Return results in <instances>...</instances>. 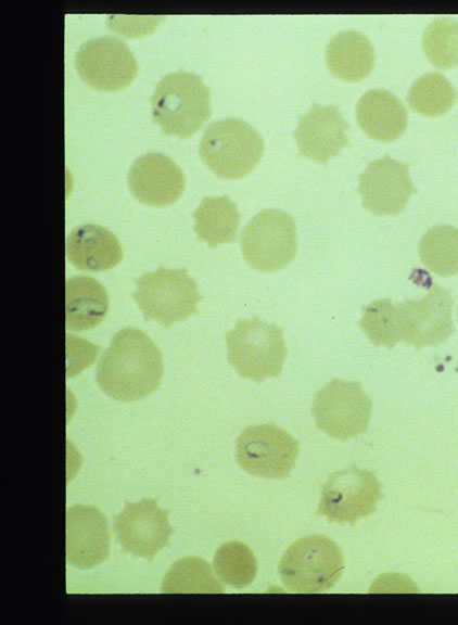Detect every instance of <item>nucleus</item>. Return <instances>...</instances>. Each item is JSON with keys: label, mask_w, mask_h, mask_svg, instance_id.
Returning a JSON list of instances; mask_svg holds the SVG:
<instances>
[{"label": "nucleus", "mask_w": 458, "mask_h": 625, "mask_svg": "<svg viewBox=\"0 0 458 625\" xmlns=\"http://www.w3.org/2000/svg\"><path fill=\"white\" fill-rule=\"evenodd\" d=\"M358 193L365 208L373 215H396L416 192L408 164L387 155L374 160L359 176Z\"/></svg>", "instance_id": "14"}, {"label": "nucleus", "mask_w": 458, "mask_h": 625, "mask_svg": "<svg viewBox=\"0 0 458 625\" xmlns=\"http://www.w3.org/2000/svg\"><path fill=\"white\" fill-rule=\"evenodd\" d=\"M397 308L400 341L416 348L436 346L454 331L453 297L448 290L440 285H432L424 297L407 299Z\"/></svg>", "instance_id": "11"}, {"label": "nucleus", "mask_w": 458, "mask_h": 625, "mask_svg": "<svg viewBox=\"0 0 458 625\" xmlns=\"http://www.w3.org/2000/svg\"><path fill=\"white\" fill-rule=\"evenodd\" d=\"M132 195L149 206L176 202L185 189V175L167 155L156 152L138 157L128 171Z\"/></svg>", "instance_id": "16"}, {"label": "nucleus", "mask_w": 458, "mask_h": 625, "mask_svg": "<svg viewBox=\"0 0 458 625\" xmlns=\"http://www.w3.org/2000/svg\"><path fill=\"white\" fill-rule=\"evenodd\" d=\"M193 218L198 239L211 247L234 241L238 235L240 214L227 195L204 197Z\"/></svg>", "instance_id": "22"}, {"label": "nucleus", "mask_w": 458, "mask_h": 625, "mask_svg": "<svg viewBox=\"0 0 458 625\" xmlns=\"http://www.w3.org/2000/svg\"><path fill=\"white\" fill-rule=\"evenodd\" d=\"M326 61L330 72L345 81L366 78L374 66V50L369 39L357 30L335 35L327 46Z\"/></svg>", "instance_id": "21"}, {"label": "nucleus", "mask_w": 458, "mask_h": 625, "mask_svg": "<svg viewBox=\"0 0 458 625\" xmlns=\"http://www.w3.org/2000/svg\"><path fill=\"white\" fill-rule=\"evenodd\" d=\"M66 561L81 570L102 563L110 552L106 516L93 506L75 505L66 510Z\"/></svg>", "instance_id": "15"}, {"label": "nucleus", "mask_w": 458, "mask_h": 625, "mask_svg": "<svg viewBox=\"0 0 458 625\" xmlns=\"http://www.w3.org/2000/svg\"><path fill=\"white\" fill-rule=\"evenodd\" d=\"M348 125L335 105L311 109L300 117L294 139L300 155L327 162L347 144Z\"/></svg>", "instance_id": "17"}, {"label": "nucleus", "mask_w": 458, "mask_h": 625, "mask_svg": "<svg viewBox=\"0 0 458 625\" xmlns=\"http://www.w3.org/2000/svg\"><path fill=\"white\" fill-rule=\"evenodd\" d=\"M214 567L219 578L236 588L252 584L257 572L256 557L241 541H228L221 545L214 558Z\"/></svg>", "instance_id": "26"}, {"label": "nucleus", "mask_w": 458, "mask_h": 625, "mask_svg": "<svg viewBox=\"0 0 458 625\" xmlns=\"http://www.w3.org/2000/svg\"><path fill=\"white\" fill-rule=\"evenodd\" d=\"M80 78L90 87L116 91L136 77L138 65L129 48L119 39L101 37L85 42L76 53Z\"/></svg>", "instance_id": "12"}, {"label": "nucleus", "mask_w": 458, "mask_h": 625, "mask_svg": "<svg viewBox=\"0 0 458 625\" xmlns=\"http://www.w3.org/2000/svg\"><path fill=\"white\" fill-rule=\"evenodd\" d=\"M69 263L84 271L99 272L115 267L123 259L117 238L99 225H81L71 231L66 240Z\"/></svg>", "instance_id": "18"}, {"label": "nucleus", "mask_w": 458, "mask_h": 625, "mask_svg": "<svg viewBox=\"0 0 458 625\" xmlns=\"http://www.w3.org/2000/svg\"><path fill=\"white\" fill-rule=\"evenodd\" d=\"M456 91L449 80L441 73H427L409 88L408 103L424 116H440L453 106Z\"/></svg>", "instance_id": "25"}, {"label": "nucleus", "mask_w": 458, "mask_h": 625, "mask_svg": "<svg viewBox=\"0 0 458 625\" xmlns=\"http://www.w3.org/2000/svg\"><path fill=\"white\" fill-rule=\"evenodd\" d=\"M381 484L368 470L352 465L332 473L321 488L317 509L329 522L354 524L376 511Z\"/></svg>", "instance_id": "9"}, {"label": "nucleus", "mask_w": 458, "mask_h": 625, "mask_svg": "<svg viewBox=\"0 0 458 625\" xmlns=\"http://www.w3.org/2000/svg\"><path fill=\"white\" fill-rule=\"evenodd\" d=\"M296 228L293 218L276 208L256 214L243 229L241 250L250 267L273 272L287 267L295 257Z\"/></svg>", "instance_id": "7"}, {"label": "nucleus", "mask_w": 458, "mask_h": 625, "mask_svg": "<svg viewBox=\"0 0 458 625\" xmlns=\"http://www.w3.org/2000/svg\"><path fill=\"white\" fill-rule=\"evenodd\" d=\"M422 48L427 59L441 69L458 65V21L434 18L423 33Z\"/></svg>", "instance_id": "27"}, {"label": "nucleus", "mask_w": 458, "mask_h": 625, "mask_svg": "<svg viewBox=\"0 0 458 625\" xmlns=\"http://www.w3.org/2000/svg\"><path fill=\"white\" fill-rule=\"evenodd\" d=\"M264 152L258 131L239 118L212 123L200 142V156L218 177L239 179L250 174Z\"/></svg>", "instance_id": "4"}, {"label": "nucleus", "mask_w": 458, "mask_h": 625, "mask_svg": "<svg viewBox=\"0 0 458 625\" xmlns=\"http://www.w3.org/2000/svg\"><path fill=\"white\" fill-rule=\"evenodd\" d=\"M167 514V510L161 509L154 499L126 502L114 516V531L123 551L152 560L173 534Z\"/></svg>", "instance_id": "13"}, {"label": "nucleus", "mask_w": 458, "mask_h": 625, "mask_svg": "<svg viewBox=\"0 0 458 625\" xmlns=\"http://www.w3.org/2000/svg\"><path fill=\"white\" fill-rule=\"evenodd\" d=\"M226 342L228 361L240 377L263 382L281 373L287 347L280 327L243 319L227 333Z\"/></svg>", "instance_id": "3"}, {"label": "nucleus", "mask_w": 458, "mask_h": 625, "mask_svg": "<svg viewBox=\"0 0 458 625\" xmlns=\"http://www.w3.org/2000/svg\"><path fill=\"white\" fill-rule=\"evenodd\" d=\"M162 354L151 337L124 328L112 339L97 367V382L109 397L133 401L152 394L161 383Z\"/></svg>", "instance_id": "1"}, {"label": "nucleus", "mask_w": 458, "mask_h": 625, "mask_svg": "<svg viewBox=\"0 0 458 625\" xmlns=\"http://www.w3.org/2000/svg\"><path fill=\"white\" fill-rule=\"evenodd\" d=\"M109 297L104 286L91 277L75 276L66 281L65 322L73 331L96 328L104 319Z\"/></svg>", "instance_id": "20"}, {"label": "nucleus", "mask_w": 458, "mask_h": 625, "mask_svg": "<svg viewBox=\"0 0 458 625\" xmlns=\"http://www.w3.org/2000/svg\"><path fill=\"white\" fill-rule=\"evenodd\" d=\"M344 566L343 554L334 540L311 535L287 549L279 562V575L291 590L317 592L333 587Z\"/></svg>", "instance_id": "5"}, {"label": "nucleus", "mask_w": 458, "mask_h": 625, "mask_svg": "<svg viewBox=\"0 0 458 625\" xmlns=\"http://www.w3.org/2000/svg\"><path fill=\"white\" fill-rule=\"evenodd\" d=\"M371 409L359 382L334 379L316 393L311 412L320 431L345 441L366 431Z\"/></svg>", "instance_id": "8"}, {"label": "nucleus", "mask_w": 458, "mask_h": 625, "mask_svg": "<svg viewBox=\"0 0 458 625\" xmlns=\"http://www.w3.org/2000/svg\"><path fill=\"white\" fill-rule=\"evenodd\" d=\"M421 262L436 275L458 273V228L436 225L430 228L419 243Z\"/></svg>", "instance_id": "24"}, {"label": "nucleus", "mask_w": 458, "mask_h": 625, "mask_svg": "<svg viewBox=\"0 0 458 625\" xmlns=\"http://www.w3.org/2000/svg\"><path fill=\"white\" fill-rule=\"evenodd\" d=\"M131 294L147 321L168 328L196 312L201 298L196 282L186 269L160 267L141 275Z\"/></svg>", "instance_id": "6"}, {"label": "nucleus", "mask_w": 458, "mask_h": 625, "mask_svg": "<svg viewBox=\"0 0 458 625\" xmlns=\"http://www.w3.org/2000/svg\"><path fill=\"white\" fill-rule=\"evenodd\" d=\"M356 118L359 127L369 137L387 142L404 133L408 114L404 104L392 92L372 89L358 100Z\"/></svg>", "instance_id": "19"}, {"label": "nucleus", "mask_w": 458, "mask_h": 625, "mask_svg": "<svg viewBox=\"0 0 458 625\" xmlns=\"http://www.w3.org/2000/svg\"><path fill=\"white\" fill-rule=\"evenodd\" d=\"M161 589L164 594H217L225 590L209 563L199 557L176 561L166 572Z\"/></svg>", "instance_id": "23"}, {"label": "nucleus", "mask_w": 458, "mask_h": 625, "mask_svg": "<svg viewBox=\"0 0 458 625\" xmlns=\"http://www.w3.org/2000/svg\"><path fill=\"white\" fill-rule=\"evenodd\" d=\"M359 326L373 345L392 348L400 341L398 308L389 298L365 306Z\"/></svg>", "instance_id": "28"}, {"label": "nucleus", "mask_w": 458, "mask_h": 625, "mask_svg": "<svg viewBox=\"0 0 458 625\" xmlns=\"http://www.w3.org/2000/svg\"><path fill=\"white\" fill-rule=\"evenodd\" d=\"M298 443L275 424L245 428L236 443V459L247 473L265 479H283L292 471Z\"/></svg>", "instance_id": "10"}, {"label": "nucleus", "mask_w": 458, "mask_h": 625, "mask_svg": "<svg viewBox=\"0 0 458 625\" xmlns=\"http://www.w3.org/2000/svg\"><path fill=\"white\" fill-rule=\"evenodd\" d=\"M154 123L166 135L191 137L211 115V94L200 76L185 72L165 75L151 98Z\"/></svg>", "instance_id": "2"}]
</instances>
